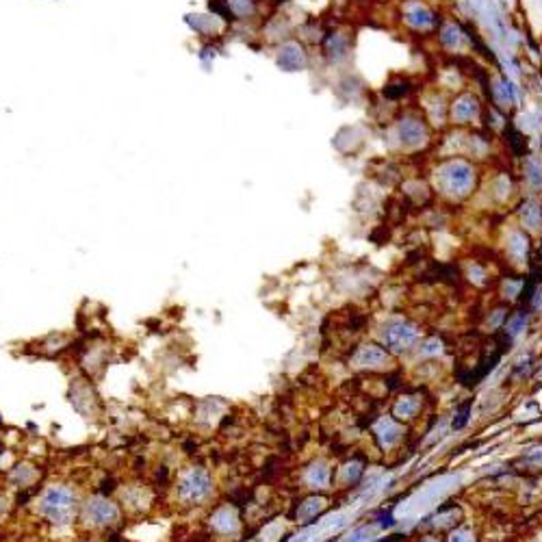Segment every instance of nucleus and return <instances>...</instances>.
<instances>
[{
  "mask_svg": "<svg viewBox=\"0 0 542 542\" xmlns=\"http://www.w3.org/2000/svg\"><path fill=\"white\" fill-rule=\"evenodd\" d=\"M304 64V56H302V50L295 48V46H287L282 52H280V66L284 70H299Z\"/></svg>",
  "mask_w": 542,
  "mask_h": 542,
  "instance_id": "obj_1",
  "label": "nucleus"
},
{
  "mask_svg": "<svg viewBox=\"0 0 542 542\" xmlns=\"http://www.w3.org/2000/svg\"><path fill=\"white\" fill-rule=\"evenodd\" d=\"M230 5H232L234 13H239V16H246V13L252 9L248 0H230Z\"/></svg>",
  "mask_w": 542,
  "mask_h": 542,
  "instance_id": "obj_2",
  "label": "nucleus"
}]
</instances>
